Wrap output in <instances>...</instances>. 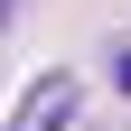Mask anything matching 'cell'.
I'll return each instance as SVG.
<instances>
[{
  "instance_id": "7a4b0ae2",
  "label": "cell",
  "mask_w": 131,
  "mask_h": 131,
  "mask_svg": "<svg viewBox=\"0 0 131 131\" xmlns=\"http://www.w3.org/2000/svg\"><path fill=\"white\" fill-rule=\"evenodd\" d=\"M112 75H122V94H131V56H122V66H112Z\"/></svg>"
},
{
  "instance_id": "6da1fadb",
  "label": "cell",
  "mask_w": 131,
  "mask_h": 131,
  "mask_svg": "<svg viewBox=\"0 0 131 131\" xmlns=\"http://www.w3.org/2000/svg\"><path fill=\"white\" fill-rule=\"evenodd\" d=\"M66 112H75V75H38L9 112V131H66Z\"/></svg>"
}]
</instances>
